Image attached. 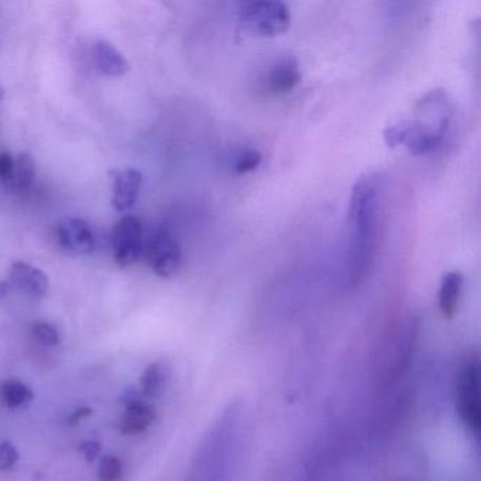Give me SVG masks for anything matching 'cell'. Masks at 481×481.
Here are the masks:
<instances>
[{
  "instance_id": "1",
  "label": "cell",
  "mask_w": 481,
  "mask_h": 481,
  "mask_svg": "<svg viewBox=\"0 0 481 481\" xmlns=\"http://www.w3.org/2000/svg\"><path fill=\"white\" fill-rule=\"evenodd\" d=\"M377 185L370 175L361 177L353 185L349 204V283L359 285L367 277L377 243L378 228Z\"/></svg>"
},
{
  "instance_id": "2",
  "label": "cell",
  "mask_w": 481,
  "mask_h": 481,
  "mask_svg": "<svg viewBox=\"0 0 481 481\" xmlns=\"http://www.w3.org/2000/svg\"><path fill=\"white\" fill-rule=\"evenodd\" d=\"M453 116V104L444 89H432L419 99L412 121L388 126L384 140L388 148L405 146L412 156H424L438 148L443 141Z\"/></svg>"
},
{
  "instance_id": "3",
  "label": "cell",
  "mask_w": 481,
  "mask_h": 481,
  "mask_svg": "<svg viewBox=\"0 0 481 481\" xmlns=\"http://www.w3.org/2000/svg\"><path fill=\"white\" fill-rule=\"evenodd\" d=\"M240 24L246 33L256 38H275L290 29L291 13L283 2H250L241 7Z\"/></svg>"
},
{
  "instance_id": "4",
  "label": "cell",
  "mask_w": 481,
  "mask_h": 481,
  "mask_svg": "<svg viewBox=\"0 0 481 481\" xmlns=\"http://www.w3.org/2000/svg\"><path fill=\"white\" fill-rule=\"evenodd\" d=\"M480 378V365L471 360L460 368L456 381V411L461 424L477 439L481 428Z\"/></svg>"
},
{
  "instance_id": "5",
  "label": "cell",
  "mask_w": 481,
  "mask_h": 481,
  "mask_svg": "<svg viewBox=\"0 0 481 481\" xmlns=\"http://www.w3.org/2000/svg\"><path fill=\"white\" fill-rule=\"evenodd\" d=\"M143 257L148 261L154 274L168 278L180 270L182 251L180 244L167 231L151 232L144 236Z\"/></svg>"
},
{
  "instance_id": "6",
  "label": "cell",
  "mask_w": 481,
  "mask_h": 481,
  "mask_svg": "<svg viewBox=\"0 0 481 481\" xmlns=\"http://www.w3.org/2000/svg\"><path fill=\"white\" fill-rule=\"evenodd\" d=\"M112 246L114 261L121 267H131L143 257L144 232L138 217L123 216L117 222Z\"/></svg>"
},
{
  "instance_id": "7",
  "label": "cell",
  "mask_w": 481,
  "mask_h": 481,
  "mask_svg": "<svg viewBox=\"0 0 481 481\" xmlns=\"http://www.w3.org/2000/svg\"><path fill=\"white\" fill-rule=\"evenodd\" d=\"M57 233L61 249L74 256L92 253L97 246V239L89 224L78 217H68L61 222Z\"/></svg>"
},
{
  "instance_id": "8",
  "label": "cell",
  "mask_w": 481,
  "mask_h": 481,
  "mask_svg": "<svg viewBox=\"0 0 481 481\" xmlns=\"http://www.w3.org/2000/svg\"><path fill=\"white\" fill-rule=\"evenodd\" d=\"M112 190L114 198L112 204L117 212H127L138 201L139 192L143 184V175L136 168L111 171Z\"/></svg>"
},
{
  "instance_id": "9",
  "label": "cell",
  "mask_w": 481,
  "mask_h": 481,
  "mask_svg": "<svg viewBox=\"0 0 481 481\" xmlns=\"http://www.w3.org/2000/svg\"><path fill=\"white\" fill-rule=\"evenodd\" d=\"M9 283L24 294L33 298H41L47 294L48 278L40 268L33 267L27 263H13L9 273Z\"/></svg>"
},
{
  "instance_id": "10",
  "label": "cell",
  "mask_w": 481,
  "mask_h": 481,
  "mask_svg": "<svg viewBox=\"0 0 481 481\" xmlns=\"http://www.w3.org/2000/svg\"><path fill=\"white\" fill-rule=\"evenodd\" d=\"M154 421H156V409L153 405L143 401L139 397H127L126 411L119 424L122 434H141L150 428Z\"/></svg>"
},
{
  "instance_id": "11",
  "label": "cell",
  "mask_w": 481,
  "mask_h": 481,
  "mask_svg": "<svg viewBox=\"0 0 481 481\" xmlns=\"http://www.w3.org/2000/svg\"><path fill=\"white\" fill-rule=\"evenodd\" d=\"M301 82V72L295 58L287 57L271 67L267 75V89L271 94L285 95Z\"/></svg>"
},
{
  "instance_id": "12",
  "label": "cell",
  "mask_w": 481,
  "mask_h": 481,
  "mask_svg": "<svg viewBox=\"0 0 481 481\" xmlns=\"http://www.w3.org/2000/svg\"><path fill=\"white\" fill-rule=\"evenodd\" d=\"M461 288H463V275L459 271H449L442 277L439 287V308L446 319H451L458 312Z\"/></svg>"
},
{
  "instance_id": "13",
  "label": "cell",
  "mask_w": 481,
  "mask_h": 481,
  "mask_svg": "<svg viewBox=\"0 0 481 481\" xmlns=\"http://www.w3.org/2000/svg\"><path fill=\"white\" fill-rule=\"evenodd\" d=\"M97 68L107 77H122L129 71V63L109 41H97L95 46Z\"/></svg>"
},
{
  "instance_id": "14",
  "label": "cell",
  "mask_w": 481,
  "mask_h": 481,
  "mask_svg": "<svg viewBox=\"0 0 481 481\" xmlns=\"http://www.w3.org/2000/svg\"><path fill=\"white\" fill-rule=\"evenodd\" d=\"M36 175V165H34L33 156L30 153L19 154L17 158H14L13 173H12L11 180L4 184L9 192H26L31 187Z\"/></svg>"
},
{
  "instance_id": "15",
  "label": "cell",
  "mask_w": 481,
  "mask_h": 481,
  "mask_svg": "<svg viewBox=\"0 0 481 481\" xmlns=\"http://www.w3.org/2000/svg\"><path fill=\"white\" fill-rule=\"evenodd\" d=\"M168 380H170V371L167 366L163 363H154L148 366L141 378L143 394L151 400L161 397L167 388Z\"/></svg>"
},
{
  "instance_id": "16",
  "label": "cell",
  "mask_w": 481,
  "mask_h": 481,
  "mask_svg": "<svg viewBox=\"0 0 481 481\" xmlns=\"http://www.w3.org/2000/svg\"><path fill=\"white\" fill-rule=\"evenodd\" d=\"M2 397L7 407L21 408L33 400L34 394L30 388L23 384L21 381L9 380L2 388Z\"/></svg>"
},
{
  "instance_id": "17",
  "label": "cell",
  "mask_w": 481,
  "mask_h": 481,
  "mask_svg": "<svg viewBox=\"0 0 481 481\" xmlns=\"http://www.w3.org/2000/svg\"><path fill=\"white\" fill-rule=\"evenodd\" d=\"M261 161H263V156H261L260 151L249 148V150L241 151L236 157L233 171L239 175L249 174L260 167Z\"/></svg>"
},
{
  "instance_id": "18",
  "label": "cell",
  "mask_w": 481,
  "mask_h": 481,
  "mask_svg": "<svg viewBox=\"0 0 481 481\" xmlns=\"http://www.w3.org/2000/svg\"><path fill=\"white\" fill-rule=\"evenodd\" d=\"M122 475H123V468H122L121 460L116 456L107 455L102 459L99 480L121 481Z\"/></svg>"
},
{
  "instance_id": "19",
  "label": "cell",
  "mask_w": 481,
  "mask_h": 481,
  "mask_svg": "<svg viewBox=\"0 0 481 481\" xmlns=\"http://www.w3.org/2000/svg\"><path fill=\"white\" fill-rule=\"evenodd\" d=\"M31 333L36 341L40 342L41 344H46V346H55V344L60 343V333H58L57 328L47 322H38V324L34 325Z\"/></svg>"
},
{
  "instance_id": "20",
  "label": "cell",
  "mask_w": 481,
  "mask_h": 481,
  "mask_svg": "<svg viewBox=\"0 0 481 481\" xmlns=\"http://www.w3.org/2000/svg\"><path fill=\"white\" fill-rule=\"evenodd\" d=\"M19 460L16 448L9 442L0 444V470H11Z\"/></svg>"
},
{
  "instance_id": "21",
  "label": "cell",
  "mask_w": 481,
  "mask_h": 481,
  "mask_svg": "<svg viewBox=\"0 0 481 481\" xmlns=\"http://www.w3.org/2000/svg\"><path fill=\"white\" fill-rule=\"evenodd\" d=\"M14 158L11 153L2 151L0 153V181L6 184L7 181L11 180L12 173H13Z\"/></svg>"
},
{
  "instance_id": "22",
  "label": "cell",
  "mask_w": 481,
  "mask_h": 481,
  "mask_svg": "<svg viewBox=\"0 0 481 481\" xmlns=\"http://www.w3.org/2000/svg\"><path fill=\"white\" fill-rule=\"evenodd\" d=\"M80 451L88 461H92L101 453V444L95 441L84 442V443L80 444Z\"/></svg>"
},
{
  "instance_id": "23",
  "label": "cell",
  "mask_w": 481,
  "mask_h": 481,
  "mask_svg": "<svg viewBox=\"0 0 481 481\" xmlns=\"http://www.w3.org/2000/svg\"><path fill=\"white\" fill-rule=\"evenodd\" d=\"M92 409L90 408H80V409H77V411L72 412V415H71V418L68 419V422H70V425H77L78 422L80 421V419L87 418V417H90L92 415Z\"/></svg>"
},
{
  "instance_id": "24",
  "label": "cell",
  "mask_w": 481,
  "mask_h": 481,
  "mask_svg": "<svg viewBox=\"0 0 481 481\" xmlns=\"http://www.w3.org/2000/svg\"><path fill=\"white\" fill-rule=\"evenodd\" d=\"M12 285L9 281H0V297H4V295L9 294Z\"/></svg>"
},
{
  "instance_id": "25",
  "label": "cell",
  "mask_w": 481,
  "mask_h": 481,
  "mask_svg": "<svg viewBox=\"0 0 481 481\" xmlns=\"http://www.w3.org/2000/svg\"><path fill=\"white\" fill-rule=\"evenodd\" d=\"M4 88L0 87V102L4 101Z\"/></svg>"
}]
</instances>
